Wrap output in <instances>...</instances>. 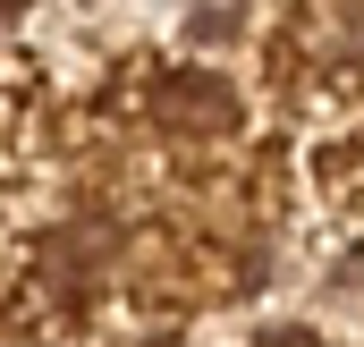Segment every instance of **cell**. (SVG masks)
Segmentation results:
<instances>
[{"mask_svg": "<svg viewBox=\"0 0 364 347\" xmlns=\"http://www.w3.org/2000/svg\"><path fill=\"white\" fill-rule=\"evenodd\" d=\"M161 119L170 127H195V136H220V127H237V102H229V85H212V77H186V85L161 93Z\"/></svg>", "mask_w": 364, "mask_h": 347, "instance_id": "obj_1", "label": "cell"}, {"mask_svg": "<svg viewBox=\"0 0 364 347\" xmlns=\"http://www.w3.org/2000/svg\"><path fill=\"white\" fill-rule=\"evenodd\" d=\"M255 347H314V339H305V331H263Z\"/></svg>", "mask_w": 364, "mask_h": 347, "instance_id": "obj_2", "label": "cell"}]
</instances>
